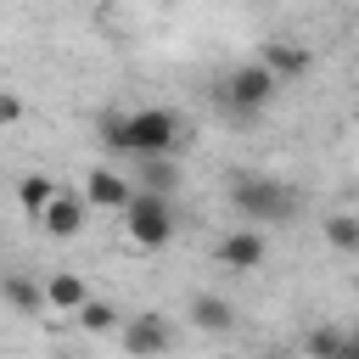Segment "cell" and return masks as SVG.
Wrapping results in <instances>:
<instances>
[{
    "label": "cell",
    "instance_id": "1",
    "mask_svg": "<svg viewBox=\"0 0 359 359\" xmlns=\"http://www.w3.org/2000/svg\"><path fill=\"white\" fill-rule=\"evenodd\" d=\"M180 146H185V129H180L174 112L146 107V112H129V118H123V146H118V151H129L135 163H146V157H174Z\"/></svg>",
    "mask_w": 359,
    "mask_h": 359
},
{
    "label": "cell",
    "instance_id": "2",
    "mask_svg": "<svg viewBox=\"0 0 359 359\" xmlns=\"http://www.w3.org/2000/svg\"><path fill=\"white\" fill-rule=\"evenodd\" d=\"M230 202H236V213H247L252 224H286V219L297 213V196H292L280 180H269V174H236Z\"/></svg>",
    "mask_w": 359,
    "mask_h": 359
},
{
    "label": "cell",
    "instance_id": "3",
    "mask_svg": "<svg viewBox=\"0 0 359 359\" xmlns=\"http://www.w3.org/2000/svg\"><path fill=\"white\" fill-rule=\"evenodd\" d=\"M275 90H280V79H275L264 62H241V67L219 84V101H224L236 118H252V112H264V107L275 101Z\"/></svg>",
    "mask_w": 359,
    "mask_h": 359
},
{
    "label": "cell",
    "instance_id": "4",
    "mask_svg": "<svg viewBox=\"0 0 359 359\" xmlns=\"http://www.w3.org/2000/svg\"><path fill=\"white\" fill-rule=\"evenodd\" d=\"M123 224H129L135 247H168L174 230H180V213H174L168 196H146V191H135V202L123 208Z\"/></svg>",
    "mask_w": 359,
    "mask_h": 359
},
{
    "label": "cell",
    "instance_id": "5",
    "mask_svg": "<svg viewBox=\"0 0 359 359\" xmlns=\"http://www.w3.org/2000/svg\"><path fill=\"white\" fill-rule=\"evenodd\" d=\"M168 342H174V331H168V320H163L157 309H140V314L123 325V348H129L135 359H157V353H168Z\"/></svg>",
    "mask_w": 359,
    "mask_h": 359
},
{
    "label": "cell",
    "instance_id": "6",
    "mask_svg": "<svg viewBox=\"0 0 359 359\" xmlns=\"http://www.w3.org/2000/svg\"><path fill=\"white\" fill-rule=\"evenodd\" d=\"M84 202L90 208H129L135 202V180L129 174H118V168H90V180H84Z\"/></svg>",
    "mask_w": 359,
    "mask_h": 359
},
{
    "label": "cell",
    "instance_id": "7",
    "mask_svg": "<svg viewBox=\"0 0 359 359\" xmlns=\"http://www.w3.org/2000/svg\"><path fill=\"white\" fill-rule=\"evenodd\" d=\"M264 252H269V241H264L258 230H230V236L219 241V264H224V269H236V275L258 269V264H264Z\"/></svg>",
    "mask_w": 359,
    "mask_h": 359
},
{
    "label": "cell",
    "instance_id": "8",
    "mask_svg": "<svg viewBox=\"0 0 359 359\" xmlns=\"http://www.w3.org/2000/svg\"><path fill=\"white\" fill-rule=\"evenodd\" d=\"M135 191H146V196H168L174 202V191H180V163L174 157H146V163H135Z\"/></svg>",
    "mask_w": 359,
    "mask_h": 359
},
{
    "label": "cell",
    "instance_id": "9",
    "mask_svg": "<svg viewBox=\"0 0 359 359\" xmlns=\"http://www.w3.org/2000/svg\"><path fill=\"white\" fill-rule=\"evenodd\" d=\"M191 325L224 337V331H236V303L219 297V292H196V297H191Z\"/></svg>",
    "mask_w": 359,
    "mask_h": 359
},
{
    "label": "cell",
    "instance_id": "10",
    "mask_svg": "<svg viewBox=\"0 0 359 359\" xmlns=\"http://www.w3.org/2000/svg\"><path fill=\"white\" fill-rule=\"evenodd\" d=\"M258 62H264L275 79H297V73H309V50L292 45V39H264V45H258Z\"/></svg>",
    "mask_w": 359,
    "mask_h": 359
},
{
    "label": "cell",
    "instance_id": "11",
    "mask_svg": "<svg viewBox=\"0 0 359 359\" xmlns=\"http://www.w3.org/2000/svg\"><path fill=\"white\" fill-rule=\"evenodd\" d=\"M39 224H45V236H56V241L79 236V230H84V196H56V202L39 213Z\"/></svg>",
    "mask_w": 359,
    "mask_h": 359
},
{
    "label": "cell",
    "instance_id": "12",
    "mask_svg": "<svg viewBox=\"0 0 359 359\" xmlns=\"http://www.w3.org/2000/svg\"><path fill=\"white\" fill-rule=\"evenodd\" d=\"M45 303H50V309H67V314H79V309L90 303V292H84V280H79V275L56 269V275L45 280Z\"/></svg>",
    "mask_w": 359,
    "mask_h": 359
},
{
    "label": "cell",
    "instance_id": "13",
    "mask_svg": "<svg viewBox=\"0 0 359 359\" xmlns=\"http://www.w3.org/2000/svg\"><path fill=\"white\" fill-rule=\"evenodd\" d=\"M6 303H11L17 314H28V320L50 309V303H45V286H34L28 275H6Z\"/></svg>",
    "mask_w": 359,
    "mask_h": 359
},
{
    "label": "cell",
    "instance_id": "14",
    "mask_svg": "<svg viewBox=\"0 0 359 359\" xmlns=\"http://www.w3.org/2000/svg\"><path fill=\"white\" fill-rule=\"evenodd\" d=\"M342 348H348V331H331V325H314L303 337V353L309 359H342Z\"/></svg>",
    "mask_w": 359,
    "mask_h": 359
},
{
    "label": "cell",
    "instance_id": "15",
    "mask_svg": "<svg viewBox=\"0 0 359 359\" xmlns=\"http://www.w3.org/2000/svg\"><path fill=\"white\" fill-rule=\"evenodd\" d=\"M17 196H22V208H28V213H34V219H39V213H45V208H50V202H56V196H62V191H56V185H50V180H45V174H28V180H22V185H17Z\"/></svg>",
    "mask_w": 359,
    "mask_h": 359
},
{
    "label": "cell",
    "instance_id": "16",
    "mask_svg": "<svg viewBox=\"0 0 359 359\" xmlns=\"http://www.w3.org/2000/svg\"><path fill=\"white\" fill-rule=\"evenodd\" d=\"M320 230H325V241H331L337 252H359V219H353V213H331Z\"/></svg>",
    "mask_w": 359,
    "mask_h": 359
},
{
    "label": "cell",
    "instance_id": "17",
    "mask_svg": "<svg viewBox=\"0 0 359 359\" xmlns=\"http://www.w3.org/2000/svg\"><path fill=\"white\" fill-rule=\"evenodd\" d=\"M79 325H84V331H112V325H118V309L101 303V297H90V303L79 309Z\"/></svg>",
    "mask_w": 359,
    "mask_h": 359
},
{
    "label": "cell",
    "instance_id": "18",
    "mask_svg": "<svg viewBox=\"0 0 359 359\" xmlns=\"http://www.w3.org/2000/svg\"><path fill=\"white\" fill-rule=\"evenodd\" d=\"M123 118H129V112H107V118H101V146H112V151L123 146Z\"/></svg>",
    "mask_w": 359,
    "mask_h": 359
},
{
    "label": "cell",
    "instance_id": "19",
    "mask_svg": "<svg viewBox=\"0 0 359 359\" xmlns=\"http://www.w3.org/2000/svg\"><path fill=\"white\" fill-rule=\"evenodd\" d=\"M22 118V101H17V90H6L0 95V123H17Z\"/></svg>",
    "mask_w": 359,
    "mask_h": 359
},
{
    "label": "cell",
    "instance_id": "20",
    "mask_svg": "<svg viewBox=\"0 0 359 359\" xmlns=\"http://www.w3.org/2000/svg\"><path fill=\"white\" fill-rule=\"evenodd\" d=\"M342 359H359V331H348V348H342Z\"/></svg>",
    "mask_w": 359,
    "mask_h": 359
},
{
    "label": "cell",
    "instance_id": "21",
    "mask_svg": "<svg viewBox=\"0 0 359 359\" xmlns=\"http://www.w3.org/2000/svg\"><path fill=\"white\" fill-rule=\"evenodd\" d=\"M258 359H286V353H275V348H269V353H258Z\"/></svg>",
    "mask_w": 359,
    "mask_h": 359
},
{
    "label": "cell",
    "instance_id": "22",
    "mask_svg": "<svg viewBox=\"0 0 359 359\" xmlns=\"http://www.w3.org/2000/svg\"><path fill=\"white\" fill-rule=\"evenodd\" d=\"M56 359H79V353H56Z\"/></svg>",
    "mask_w": 359,
    "mask_h": 359
}]
</instances>
